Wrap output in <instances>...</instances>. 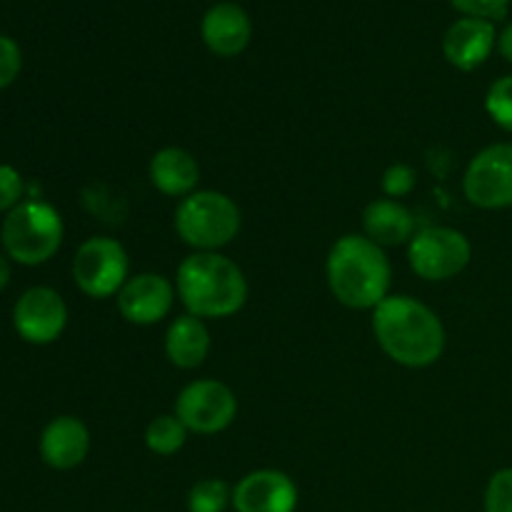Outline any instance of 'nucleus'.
Wrapping results in <instances>:
<instances>
[{
    "mask_svg": "<svg viewBox=\"0 0 512 512\" xmlns=\"http://www.w3.org/2000/svg\"><path fill=\"white\" fill-rule=\"evenodd\" d=\"M455 10H460L468 18L500 20L508 13L510 0H450Z\"/></svg>",
    "mask_w": 512,
    "mask_h": 512,
    "instance_id": "obj_25",
    "label": "nucleus"
},
{
    "mask_svg": "<svg viewBox=\"0 0 512 512\" xmlns=\"http://www.w3.org/2000/svg\"><path fill=\"white\" fill-rule=\"evenodd\" d=\"M495 48H498V30L493 20L468 18V15L455 20L443 38L445 60L465 73L480 68Z\"/></svg>",
    "mask_w": 512,
    "mask_h": 512,
    "instance_id": "obj_13",
    "label": "nucleus"
},
{
    "mask_svg": "<svg viewBox=\"0 0 512 512\" xmlns=\"http://www.w3.org/2000/svg\"><path fill=\"white\" fill-rule=\"evenodd\" d=\"M130 278V260L115 238H88L73 258V280L88 298L105 300L120 293Z\"/></svg>",
    "mask_w": 512,
    "mask_h": 512,
    "instance_id": "obj_6",
    "label": "nucleus"
},
{
    "mask_svg": "<svg viewBox=\"0 0 512 512\" xmlns=\"http://www.w3.org/2000/svg\"><path fill=\"white\" fill-rule=\"evenodd\" d=\"M90 433L73 415H60L45 425L40 435V458L53 470H73L88 458Z\"/></svg>",
    "mask_w": 512,
    "mask_h": 512,
    "instance_id": "obj_15",
    "label": "nucleus"
},
{
    "mask_svg": "<svg viewBox=\"0 0 512 512\" xmlns=\"http://www.w3.org/2000/svg\"><path fill=\"white\" fill-rule=\"evenodd\" d=\"M13 325L25 343H55L68 325V305L58 290L38 285L18 298L13 308Z\"/></svg>",
    "mask_w": 512,
    "mask_h": 512,
    "instance_id": "obj_10",
    "label": "nucleus"
},
{
    "mask_svg": "<svg viewBox=\"0 0 512 512\" xmlns=\"http://www.w3.org/2000/svg\"><path fill=\"white\" fill-rule=\"evenodd\" d=\"M485 512H512V468H503L485 488Z\"/></svg>",
    "mask_w": 512,
    "mask_h": 512,
    "instance_id": "obj_22",
    "label": "nucleus"
},
{
    "mask_svg": "<svg viewBox=\"0 0 512 512\" xmlns=\"http://www.w3.org/2000/svg\"><path fill=\"white\" fill-rule=\"evenodd\" d=\"M463 193L483 210L512 208V143H495L470 160Z\"/></svg>",
    "mask_w": 512,
    "mask_h": 512,
    "instance_id": "obj_9",
    "label": "nucleus"
},
{
    "mask_svg": "<svg viewBox=\"0 0 512 512\" xmlns=\"http://www.w3.org/2000/svg\"><path fill=\"white\" fill-rule=\"evenodd\" d=\"M380 350L403 368H428L445 353V328L438 315L410 295H388L373 310Z\"/></svg>",
    "mask_w": 512,
    "mask_h": 512,
    "instance_id": "obj_1",
    "label": "nucleus"
},
{
    "mask_svg": "<svg viewBox=\"0 0 512 512\" xmlns=\"http://www.w3.org/2000/svg\"><path fill=\"white\" fill-rule=\"evenodd\" d=\"M498 50L508 63H512V23L503 28V33L498 35Z\"/></svg>",
    "mask_w": 512,
    "mask_h": 512,
    "instance_id": "obj_27",
    "label": "nucleus"
},
{
    "mask_svg": "<svg viewBox=\"0 0 512 512\" xmlns=\"http://www.w3.org/2000/svg\"><path fill=\"white\" fill-rule=\"evenodd\" d=\"M175 283L160 273L130 275L118 293V310L128 323L155 325L168 318L175 305Z\"/></svg>",
    "mask_w": 512,
    "mask_h": 512,
    "instance_id": "obj_11",
    "label": "nucleus"
},
{
    "mask_svg": "<svg viewBox=\"0 0 512 512\" xmlns=\"http://www.w3.org/2000/svg\"><path fill=\"white\" fill-rule=\"evenodd\" d=\"M10 283V263L0 255V290Z\"/></svg>",
    "mask_w": 512,
    "mask_h": 512,
    "instance_id": "obj_28",
    "label": "nucleus"
},
{
    "mask_svg": "<svg viewBox=\"0 0 512 512\" xmlns=\"http://www.w3.org/2000/svg\"><path fill=\"white\" fill-rule=\"evenodd\" d=\"M380 185H383V193L388 195V198H405V195L413 193L415 188V170L405 163L390 165L383 173V183Z\"/></svg>",
    "mask_w": 512,
    "mask_h": 512,
    "instance_id": "obj_23",
    "label": "nucleus"
},
{
    "mask_svg": "<svg viewBox=\"0 0 512 512\" xmlns=\"http://www.w3.org/2000/svg\"><path fill=\"white\" fill-rule=\"evenodd\" d=\"M200 35L210 53L220 55V58H235L250 45L253 23L238 3H215L203 15Z\"/></svg>",
    "mask_w": 512,
    "mask_h": 512,
    "instance_id": "obj_14",
    "label": "nucleus"
},
{
    "mask_svg": "<svg viewBox=\"0 0 512 512\" xmlns=\"http://www.w3.org/2000/svg\"><path fill=\"white\" fill-rule=\"evenodd\" d=\"M148 175L158 193L183 200L198 190L200 165L193 158V153H188L185 148L168 145V148H160L150 158Z\"/></svg>",
    "mask_w": 512,
    "mask_h": 512,
    "instance_id": "obj_16",
    "label": "nucleus"
},
{
    "mask_svg": "<svg viewBox=\"0 0 512 512\" xmlns=\"http://www.w3.org/2000/svg\"><path fill=\"white\" fill-rule=\"evenodd\" d=\"M180 423L198 435H218L230 428L238 415V398L220 380H193L175 400Z\"/></svg>",
    "mask_w": 512,
    "mask_h": 512,
    "instance_id": "obj_8",
    "label": "nucleus"
},
{
    "mask_svg": "<svg viewBox=\"0 0 512 512\" xmlns=\"http://www.w3.org/2000/svg\"><path fill=\"white\" fill-rule=\"evenodd\" d=\"M330 293L340 305L353 310H375L390 295L393 265L385 248L365 235H343L328 253Z\"/></svg>",
    "mask_w": 512,
    "mask_h": 512,
    "instance_id": "obj_2",
    "label": "nucleus"
},
{
    "mask_svg": "<svg viewBox=\"0 0 512 512\" xmlns=\"http://www.w3.org/2000/svg\"><path fill=\"white\" fill-rule=\"evenodd\" d=\"M180 303L195 318H230L248 300V280L238 263L220 253H193L175 275Z\"/></svg>",
    "mask_w": 512,
    "mask_h": 512,
    "instance_id": "obj_3",
    "label": "nucleus"
},
{
    "mask_svg": "<svg viewBox=\"0 0 512 512\" xmlns=\"http://www.w3.org/2000/svg\"><path fill=\"white\" fill-rule=\"evenodd\" d=\"M210 353V330L203 318L185 313L170 323L165 333V355L180 370H195Z\"/></svg>",
    "mask_w": 512,
    "mask_h": 512,
    "instance_id": "obj_18",
    "label": "nucleus"
},
{
    "mask_svg": "<svg viewBox=\"0 0 512 512\" xmlns=\"http://www.w3.org/2000/svg\"><path fill=\"white\" fill-rule=\"evenodd\" d=\"M175 230L195 253H218L240 233V208L218 190H195L175 208Z\"/></svg>",
    "mask_w": 512,
    "mask_h": 512,
    "instance_id": "obj_4",
    "label": "nucleus"
},
{
    "mask_svg": "<svg viewBox=\"0 0 512 512\" xmlns=\"http://www.w3.org/2000/svg\"><path fill=\"white\" fill-rule=\"evenodd\" d=\"M485 110L498 128L512 133V75H503L490 85L485 95Z\"/></svg>",
    "mask_w": 512,
    "mask_h": 512,
    "instance_id": "obj_21",
    "label": "nucleus"
},
{
    "mask_svg": "<svg viewBox=\"0 0 512 512\" xmlns=\"http://www.w3.org/2000/svg\"><path fill=\"white\" fill-rule=\"evenodd\" d=\"M63 218L43 200H23L8 213L0 240L10 260L20 265H43L63 245Z\"/></svg>",
    "mask_w": 512,
    "mask_h": 512,
    "instance_id": "obj_5",
    "label": "nucleus"
},
{
    "mask_svg": "<svg viewBox=\"0 0 512 512\" xmlns=\"http://www.w3.org/2000/svg\"><path fill=\"white\" fill-rule=\"evenodd\" d=\"M298 488L280 470H253L233 488L235 512H295Z\"/></svg>",
    "mask_w": 512,
    "mask_h": 512,
    "instance_id": "obj_12",
    "label": "nucleus"
},
{
    "mask_svg": "<svg viewBox=\"0 0 512 512\" xmlns=\"http://www.w3.org/2000/svg\"><path fill=\"white\" fill-rule=\"evenodd\" d=\"M473 258L470 240L460 230L433 225L413 235L408 243V263L418 278L440 283L463 273Z\"/></svg>",
    "mask_w": 512,
    "mask_h": 512,
    "instance_id": "obj_7",
    "label": "nucleus"
},
{
    "mask_svg": "<svg viewBox=\"0 0 512 512\" xmlns=\"http://www.w3.org/2000/svg\"><path fill=\"white\" fill-rule=\"evenodd\" d=\"M23 65V55H20L18 43L8 35H0V90L8 88L20 73Z\"/></svg>",
    "mask_w": 512,
    "mask_h": 512,
    "instance_id": "obj_26",
    "label": "nucleus"
},
{
    "mask_svg": "<svg viewBox=\"0 0 512 512\" xmlns=\"http://www.w3.org/2000/svg\"><path fill=\"white\" fill-rule=\"evenodd\" d=\"M188 433L190 430L180 423V418L175 413L158 415L145 428V445H148L150 453L168 458V455H175L178 450H183Z\"/></svg>",
    "mask_w": 512,
    "mask_h": 512,
    "instance_id": "obj_19",
    "label": "nucleus"
},
{
    "mask_svg": "<svg viewBox=\"0 0 512 512\" xmlns=\"http://www.w3.org/2000/svg\"><path fill=\"white\" fill-rule=\"evenodd\" d=\"M25 183L20 173L10 165H0V213H10L23 203Z\"/></svg>",
    "mask_w": 512,
    "mask_h": 512,
    "instance_id": "obj_24",
    "label": "nucleus"
},
{
    "mask_svg": "<svg viewBox=\"0 0 512 512\" xmlns=\"http://www.w3.org/2000/svg\"><path fill=\"white\" fill-rule=\"evenodd\" d=\"M363 230L365 238L378 243L380 248L408 245L413 235L418 233L413 210L393 198H378L365 208Z\"/></svg>",
    "mask_w": 512,
    "mask_h": 512,
    "instance_id": "obj_17",
    "label": "nucleus"
},
{
    "mask_svg": "<svg viewBox=\"0 0 512 512\" xmlns=\"http://www.w3.org/2000/svg\"><path fill=\"white\" fill-rule=\"evenodd\" d=\"M233 505V490L218 478L200 480L188 493V512H225Z\"/></svg>",
    "mask_w": 512,
    "mask_h": 512,
    "instance_id": "obj_20",
    "label": "nucleus"
}]
</instances>
